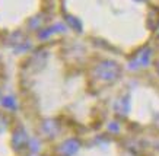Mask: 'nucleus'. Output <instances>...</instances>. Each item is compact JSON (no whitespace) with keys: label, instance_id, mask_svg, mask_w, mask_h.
Returning a JSON list of instances; mask_svg holds the SVG:
<instances>
[{"label":"nucleus","instance_id":"f257e3e1","mask_svg":"<svg viewBox=\"0 0 159 156\" xmlns=\"http://www.w3.org/2000/svg\"><path fill=\"white\" fill-rule=\"evenodd\" d=\"M93 73H95V78L99 82L114 83L121 78L123 70H121L120 64L117 63V61H114V60H102V61H99L95 66Z\"/></svg>","mask_w":159,"mask_h":156},{"label":"nucleus","instance_id":"f03ea898","mask_svg":"<svg viewBox=\"0 0 159 156\" xmlns=\"http://www.w3.org/2000/svg\"><path fill=\"white\" fill-rule=\"evenodd\" d=\"M153 59V50L149 45H143L139 50H136L134 54L130 57L127 67L130 70H140V69H146L150 64Z\"/></svg>","mask_w":159,"mask_h":156},{"label":"nucleus","instance_id":"7ed1b4c3","mask_svg":"<svg viewBox=\"0 0 159 156\" xmlns=\"http://www.w3.org/2000/svg\"><path fill=\"white\" fill-rule=\"evenodd\" d=\"M80 149V141L77 139H67L60 145V153L63 156H73L76 155L77 150Z\"/></svg>","mask_w":159,"mask_h":156},{"label":"nucleus","instance_id":"20e7f679","mask_svg":"<svg viewBox=\"0 0 159 156\" xmlns=\"http://www.w3.org/2000/svg\"><path fill=\"white\" fill-rule=\"evenodd\" d=\"M114 109H116V112L118 115L125 117L129 114V109H130V99H129V96L118 98L116 101V104H114Z\"/></svg>","mask_w":159,"mask_h":156},{"label":"nucleus","instance_id":"39448f33","mask_svg":"<svg viewBox=\"0 0 159 156\" xmlns=\"http://www.w3.org/2000/svg\"><path fill=\"white\" fill-rule=\"evenodd\" d=\"M148 28L156 31L159 28V7H152L148 13Z\"/></svg>","mask_w":159,"mask_h":156},{"label":"nucleus","instance_id":"423d86ee","mask_svg":"<svg viewBox=\"0 0 159 156\" xmlns=\"http://www.w3.org/2000/svg\"><path fill=\"white\" fill-rule=\"evenodd\" d=\"M26 143H28V134H26V131L20 127V128H18L13 134V146L15 147H22V146H25Z\"/></svg>","mask_w":159,"mask_h":156},{"label":"nucleus","instance_id":"0eeeda50","mask_svg":"<svg viewBox=\"0 0 159 156\" xmlns=\"http://www.w3.org/2000/svg\"><path fill=\"white\" fill-rule=\"evenodd\" d=\"M66 31V26L63 24H54L53 26H50V28H47V29H44L43 32H39V38L41 39H47L50 38L51 35L57 34V32H64Z\"/></svg>","mask_w":159,"mask_h":156},{"label":"nucleus","instance_id":"6e6552de","mask_svg":"<svg viewBox=\"0 0 159 156\" xmlns=\"http://www.w3.org/2000/svg\"><path fill=\"white\" fill-rule=\"evenodd\" d=\"M43 130L45 134H48V136H56L58 133V130H60V127H58V124L54 120H47V121L43 124Z\"/></svg>","mask_w":159,"mask_h":156},{"label":"nucleus","instance_id":"1a4fd4ad","mask_svg":"<svg viewBox=\"0 0 159 156\" xmlns=\"http://www.w3.org/2000/svg\"><path fill=\"white\" fill-rule=\"evenodd\" d=\"M66 22H67V25H70V28H72V29L77 31V32H80V31H82V24H80V20L77 19V18H75V16L66 15Z\"/></svg>","mask_w":159,"mask_h":156},{"label":"nucleus","instance_id":"9d476101","mask_svg":"<svg viewBox=\"0 0 159 156\" xmlns=\"http://www.w3.org/2000/svg\"><path fill=\"white\" fill-rule=\"evenodd\" d=\"M3 107L9 108V109H16L18 108V105H16V101H15L12 96H5L3 98Z\"/></svg>","mask_w":159,"mask_h":156},{"label":"nucleus","instance_id":"9b49d317","mask_svg":"<svg viewBox=\"0 0 159 156\" xmlns=\"http://www.w3.org/2000/svg\"><path fill=\"white\" fill-rule=\"evenodd\" d=\"M6 126H7V121H6V118L0 114V133L5 131L6 130Z\"/></svg>","mask_w":159,"mask_h":156},{"label":"nucleus","instance_id":"f8f14e48","mask_svg":"<svg viewBox=\"0 0 159 156\" xmlns=\"http://www.w3.org/2000/svg\"><path fill=\"white\" fill-rule=\"evenodd\" d=\"M116 126H117L116 123H111V127H108V128H111L112 131H118V127H116Z\"/></svg>","mask_w":159,"mask_h":156},{"label":"nucleus","instance_id":"ddd939ff","mask_svg":"<svg viewBox=\"0 0 159 156\" xmlns=\"http://www.w3.org/2000/svg\"><path fill=\"white\" fill-rule=\"evenodd\" d=\"M156 72H158V74H159V61L156 63Z\"/></svg>","mask_w":159,"mask_h":156},{"label":"nucleus","instance_id":"4468645a","mask_svg":"<svg viewBox=\"0 0 159 156\" xmlns=\"http://www.w3.org/2000/svg\"><path fill=\"white\" fill-rule=\"evenodd\" d=\"M158 39H159V34H158Z\"/></svg>","mask_w":159,"mask_h":156}]
</instances>
